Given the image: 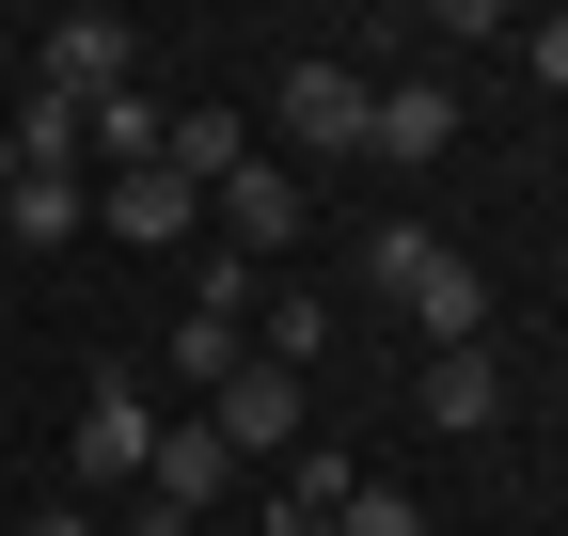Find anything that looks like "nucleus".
I'll return each instance as SVG.
<instances>
[{
  "instance_id": "1a4fd4ad",
  "label": "nucleus",
  "mask_w": 568,
  "mask_h": 536,
  "mask_svg": "<svg viewBox=\"0 0 568 536\" xmlns=\"http://www.w3.org/2000/svg\"><path fill=\"white\" fill-rule=\"evenodd\" d=\"M222 474H237V442H222V426H159V474H142V505L205 520V505H222Z\"/></svg>"
},
{
  "instance_id": "a211bd4d",
  "label": "nucleus",
  "mask_w": 568,
  "mask_h": 536,
  "mask_svg": "<svg viewBox=\"0 0 568 536\" xmlns=\"http://www.w3.org/2000/svg\"><path fill=\"white\" fill-rule=\"evenodd\" d=\"M521 63H537V80H568V17H537V32H521Z\"/></svg>"
},
{
  "instance_id": "20e7f679",
  "label": "nucleus",
  "mask_w": 568,
  "mask_h": 536,
  "mask_svg": "<svg viewBox=\"0 0 568 536\" xmlns=\"http://www.w3.org/2000/svg\"><path fill=\"white\" fill-rule=\"evenodd\" d=\"M142 474H159V411L95 363V394H80V489H142Z\"/></svg>"
},
{
  "instance_id": "6e6552de",
  "label": "nucleus",
  "mask_w": 568,
  "mask_h": 536,
  "mask_svg": "<svg viewBox=\"0 0 568 536\" xmlns=\"http://www.w3.org/2000/svg\"><path fill=\"white\" fill-rule=\"evenodd\" d=\"M284 237H301V174H268V158H237V174H222V252L253 268V252H284Z\"/></svg>"
},
{
  "instance_id": "f257e3e1",
  "label": "nucleus",
  "mask_w": 568,
  "mask_h": 536,
  "mask_svg": "<svg viewBox=\"0 0 568 536\" xmlns=\"http://www.w3.org/2000/svg\"><path fill=\"white\" fill-rule=\"evenodd\" d=\"M364 285L426 331V348H474V316H489V300H474V252H443L426 221H379V237H364Z\"/></svg>"
},
{
  "instance_id": "7ed1b4c3",
  "label": "nucleus",
  "mask_w": 568,
  "mask_h": 536,
  "mask_svg": "<svg viewBox=\"0 0 568 536\" xmlns=\"http://www.w3.org/2000/svg\"><path fill=\"white\" fill-rule=\"evenodd\" d=\"M237 363H253V268L222 252V268L190 285V316H174V379H205V394H222Z\"/></svg>"
},
{
  "instance_id": "f3484780",
  "label": "nucleus",
  "mask_w": 568,
  "mask_h": 536,
  "mask_svg": "<svg viewBox=\"0 0 568 536\" xmlns=\"http://www.w3.org/2000/svg\"><path fill=\"white\" fill-rule=\"evenodd\" d=\"M332 536H426V505H410V489H379V474H364V489H347V505H332Z\"/></svg>"
},
{
  "instance_id": "423d86ee",
  "label": "nucleus",
  "mask_w": 568,
  "mask_h": 536,
  "mask_svg": "<svg viewBox=\"0 0 568 536\" xmlns=\"http://www.w3.org/2000/svg\"><path fill=\"white\" fill-rule=\"evenodd\" d=\"M443 143H458V95H443V80H379V111H364V158H410V174H426Z\"/></svg>"
},
{
  "instance_id": "aec40b11",
  "label": "nucleus",
  "mask_w": 568,
  "mask_h": 536,
  "mask_svg": "<svg viewBox=\"0 0 568 536\" xmlns=\"http://www.w3.org/2000/svg\"><path fill=\"white\" fill-rule=\"evenodd\" d=\"M0 189H17V126H0Z\"/></svg>"
},
{
  "instance_id": "f8f14e48",
  "label": "nucleus",
  "mask_w": 568,
  "mask_h": 536,
  "mask_svg": "<svg viewBox=\"0 0 568 536\" xmlns=\"http://www.w3.org/2000/svg\"><path fill=\"white\" fill-rule=\"evenodd\" d=\"M0 221H17V252H63V237H80V174H17Z\"/></svg>"
},
{
  "instance_id": "6ab92c4d",
  "label": "nucleus",
  "mask_w": 568,
  "mask_h": 536,
  "mask_svg": "<svg viewBox=\"0 0 568 536\" xmlns=\"http://www.w3.org/2000/svg\"><path fill=\"white\" fill-rule=\"evenodd\" d=\"M32 536H95V520H80V505H48V520H32Z\"/></svg>"
},
{
  "instance_id": "f03ea898",
  "label": "nucleus",
  "mask_w": 568,
  "mask_h": 536,
  "mask_svg": "<svg viewBox=\"0 0 568 536\" xmlns=\"http://www.w3.org/2000/svg\"><path fill=\"white\" fill-rule=\"evenodd\" d=\"M268 111H284V143H301V158H364V111H379V80H364V63H332V48H301Z\"/></svg>"
},
{
  "instance_id": "4468645a",
  "label": "nucleus",
  "mask_w": 568,
  "mask_h": 536,
  "mask_svg": "<svg viewBox=\"0 0 568 536\" xmlns=\"http://www.w3.org/2000/svg\"><path fill=\"white\" fill-rule=\"evenodd\" d=\"M237 158H253V143H237V111H190L174 143H159V174H190V189H222Z\"/></svg>"
},
{
  "instance_id": "ddd939ff",
  "label": "nucleus",
  "mask_w": 568,
  "mask_h": 536,
  "mask_svg": "<svg viewBox=\"0 0 568 536\" xmlns=\"http://www.w3.org/2000/svg\"><path fill=\"white\" fill-rule=\"evenodd\" d=\"M80 158H95V111L32 95V111H17V174H80Z\"/></svg>"
},
{
  "instance_id": "dca6fc26",
  "label": "nucleus",
  "mask_w": 568,
  "mask_h": 536,
  "mask_svg": "<svg viewBox=\"0 0 568 536\" xmlns=\"http://www.w3.org/2000/svg\"><path fill=\"white\" fill-rule=\"evenodd\" d=\"M159 143H174V126L142 111V95H111V111H95V158H126V174H159Z\"/></svg>"
},
{
  "instance_id": "412c9836",
  "label": "nucleus",
  "mask_w": 568,
  "mask_h": 536,
  "mask_svg": "<svg viewBox=\"0 0 568 536\" xmlns=\"http://www.w3.org/2000/svg\"><path fill=\"white\" fill-rule=\"evenodd\" d=\"M284 536H332V520H284Z\"/></svg>"
},
{
  "instance_id": "9b49d317",
  "label": "nucleus",
  "mask_w": 568,
  "mask_h": 536,
  "mask_svg": "<svg viewBox=\"0 0 568 536\" xmlns=\"http://www.w3.org/2000/svg\"><path fill=\"white\" fill-rule=\"evenodd\" d=\"M190 206H205L190 174H111V237H126V252H174V237H190Z\"/></svg>"
},
{
  "instance_id": "9d476101",
  "label": "nucleus",
  "mask_w": 568,
  "mask_h": 536,
  "mask_svg": "<svg viewBox=\"0 0 568 536\" xmlns=\"http://www.w3.org/2000/svg\"><path fill=\"white\" fill-rule=\"evenodd\" d=\"M426 426H443V442L506 426V379H489V348H426Z\"/></svg>"
},
{
  "instance_id": "39448f33",
  "label": "nucleus",
  "mask_w": 568,
  "mask_h": 536,
  "mask_svg": "<svg viewBox=\"0 0 568 536\" xmlns=\"http://www.w3.org/2000/svg\"><path fill=\"white\" fill-rule=\"evenodd\" d=\"M126 63H142L126 17H63V32H48V95H63V111H111V95H126Z\"/></svg>"
},
{
  "instance_id": "0eeeda50",
  "label": "nucleus",
  "mask_w": 568,
  "mask_h": 536,
  "mask_svg": "<svg viewBox=\"0 0 568 536\" xmlns=\"http://www.w3.org/2000/svg\"><path fill=\"white\" fill-rule=\"evenodd\" d=\"M205 426H222L237 457H284V442H301V379H284V363H237V379H222V411H205Z\"/></svg>"
},
{
  "instance_id": "2eb2a0df",
  "label": "nucleus",
  "mask_w": 568,
  "mask_h": 536,
  "mask_svg": "<svg viewBox=\"0 0 568 536\" xmlns=\"http://www.w3.org/2000/svg\"><path fill=\"white\" fill-rule=\"evenodd\" d=\"M347 489H364V474H347V457H332V442H301V457H284V520H332Z\"/></svg>"
}]
</instances>
